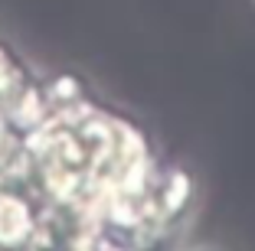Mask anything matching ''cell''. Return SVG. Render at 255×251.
Here are the masks:
<instances>
[{
  "instance_id": "obj_1",
  "label": "cell",
  "mask_w": 255,
  "mask_h": 251,
  "mask_svg": "<svg viewBox=\"0 0 255 251\" xmlns=\"http://www.w3.org/2000/svg\"><path fill=\"white\" fill-rule=\"evenodd\" d=\"M30 232V212L20 199L13 196H0V242L16 245L20 238H26Z\"/></svg>"
}]
</instances>
